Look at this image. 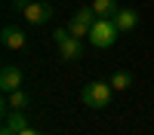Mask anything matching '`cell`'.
<instances>
[{"instance_id":"cell-1","label":"cell","mask_w":154,"mask_h":135,"mask_svg":"<svg viewBox=\"0 0 154 135\" xmlns=\"http://www.w3.org/2000/svg\"><path fill=\"white\" fill-rule=\"evenodd\" d=\"M111 98H114V86H111V83H102V80L86 83V86H83V92H80V101H83L86 107H96V110L108 107V104H111Z\"/></svg>"},{"instance_id":"cell-2","label":"cell","mask_w":154,"mask_h":135,"mask_svg":"<svg viewBox=\"0 0 154 135\" xmlns=\"http://www.w3.org/2000/svg\"><path fill=\"white\" fill-rule=\"evenodd\" d=\"M117 34H120V28L114 25V19H96L93 28H89V43L96 49H111Z\"/></svg>"},{"instance_id":"cell-3","label":"cell","mask_w":154,"mask_h":135,"mask_svg":"<svg viewBox=\"0 0 154 135\" xmlns=\"http://www.w3.org/2000/svg\"><path fill=\"white\" fill-rule=\"evenodd\" d=\"M53 12H56V9L49 6V3H43V0H34V3H28V6L22 9V16L28 19L31 25H43V22L53 19Z\"/></svg>"},{"instance_id":"cell-4","label":"cell","mask_w":154,"mask_h":135,"mask_svg":"<svg viewBox=\"0 0 154 135\" xmlns=\"http://www.w3.org/2000/svg\"><path fill=\"white\" fill-rule=\"evenodd\" d=\"M22 80H25V74H22V68H16V65H6L3 71H0V89H3L6 95L16 92V89H22Z\"/></svg>"},{"instance_id":"cell-5","label":"cell","mask_w":154,"mask_h":135,"mask_svg":"<svg viewBox=\"0 0 154 135\" xmlns=\"http://www.w3.org/2000/svg\"><path fill=\"white\" fill-rule=\"evenodd\" d=\"M0 40H3L6 49H16V52H19V49L28 43V37H25V31H19L16 25H6V28L0 31Z\"/></svg>"},{"instance_id":"cell-6","label":"cell","mask_w":154,"mask_h":135,"mask_svg":"<svg viewBox=\"0 0 154 135\" xmlns=\"http://www.w3.org/2000/svg\"><path fill=\"white\" fill-rule=\"evenodd\" d=\"M83 52H86V49H83V43H80V37H74V34L68 37V40H62V43H59V55L65 58V61L80 58Z\"/></svg>"},{"instance_id":"cell-7","label":"cell","mask_w":154,"mask_h":135,"mask_svg":"<svg viewBox=\"0 0 154 135\" xmlns=\"http://www.w3.org/2000/svg\"><path fill=\"white\" fill-rule=\"evenodd\" d=\"M114 25L120 28V34H130V31H136V25H139L136 9H117V16H114Z\"/></svg>"},{"instance_id":"cell-8","label":"cell","mask_w":154,"mask_h":135,"mask_svg":"<svg viewBox=\"0 0 154 135\" xmlns=\"http://www.w3.org/2000/svg\"><path fill=\"white\" fill-rule=\"evenodd\" d=\"M25 107H28V95H25L22 89L9 92V95L3 98V114H6V110H25Z\"/></svg>"},{"instance_id":"cell-9","label":"cell","mask_w":154,"mask_h":135,"mask_svg":"<svg viewBox=\"0 0 154 135\" xmlns=\"http://www.w3.org/2000/svg\"><path fill=\"white\" fill-rule=\"evenodd\" d=\"M93 9L99 19H114L117 16V0H93Z\"/></svg>"},{"instance_id":"cell-10","label":"cell","mask_w":154,"mask_h":135,"mask_svg":"<svg viewBox=\"0 0 154 135\" xmlns=\"http://www.w3.org/2000/svg\"><path fill=\"white\" fill-rule=\"evenodd\" d=\"M6 126L9 129H16V132H22V129H28V117H25V110H6Z\"/></svg>"},{"instance_id":"cell-11","label":"cell","mask_w":154,"mask_h":135,"mask_svg":"<svg viewBox=\"0 0 154 135\" xmlns=\"http://www.w3.org/2000/svg\"><path fill=\"white\" fill-rule=\"evenodd\" d=\"M111 86H114L117 92L130 89V86H133V74H130V71H114V74H111Z\"/></svg>"},{"instance_id":"cell-12","label":"cell","mask_w":154,"mask_h":135,"mask_svg":"<svg viewBox=\"0 0 154 135\" xmlns=\"http://www.w3.org/2000/svg\"><path fill=\"white\" fill-rule=\"evenodd\" d=\"M89 28H93V25H86V22H80V19H71V22H68V31H71L74 37H89Z\"/></svg>"},{"instance_id":"cell-13","label":"cell","mask_w":154,"mask_h":135,"mask_svg":"<svg viewBox=\"0 0 154 135\" xmlns=\"http://www.w3.org/2000/svg\"><path fill=\"white\" fill-rule=\"evenodd\" d=\"M74 19H80V22H86V25H93V22H96V9H93V6H80V9L74 12Z\"/></svg>"},{"instance_id":"cell-14","label":"cell","mask_w":154,"mask_h":135,"mask_svg":"<svg viewBox=\"0 0 154 135\" xmlns=\"http://www.w3.org/2000/svg\"><path fill=\"white\" fill-rule=\"evenodd\" d=\"M68 37H71V31H68V28H56V31H53V40H56V43L68 40Z\"/></svg>"},{"instance_id":"cell-15","label":"cell","mask_w":154,"mask_h":135,"mask_svg":"<svg viewBox=\"0 0 154 135\" xmlns=\"http://www.w3.org/2000/svg\"><path fill=\"white\" fill-rule=\"evenodd\" d=\"M0 135H19V132H16V129H9L6 123H3V129H0Z\"/></svg>"},{"instance_id":"cell-16","label":"cell","mask_w":154,"mask_h":135,"mask_svg":"<svg viewBox=\"0 0 154 135\" xmlns=\"http://www.w3.org/2000/svg\"><path fill=\"white\" fill-rule=\"evenodd\" d=\"M19 135H43V132H37V129H31V126H28V129H22Z\"/></svg>"},{"instance_id":"cell-17","label":"cell","mask_w":154,"mask_h":135,"mask_svg":"<svg viewBox=\"0 0 154 135\" xmlns=\"http://www.w3.org/2000/svg\"><path fill=\"white\" fill-rule=\"evenodd\" d=\"M31 3H34V0H31Z\"/></svg>"}]
</instances>
